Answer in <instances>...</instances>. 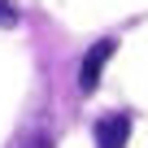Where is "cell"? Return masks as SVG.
I'll list each match as a JSON object with an SVG mask.
<instances>
[{"mask_svg":"<svg viewBox=\"0 0 148 148\" xmlns=\"http://www.w3.org/2000/svg\"><path fill=\"white\" fill-rule=\"evenodd\" d=\"M113 39H100V44H92L87 48V57H83V65H79V87L83 92H96L100 87V74H105V61L113 57Z\"/></svg>","mask_w":148,"mask_h":148,"instance_id":"cell-1","label":"cell"},{"mask_svg":"<svg viewBox=\"0 0 148 148\" xmlns=\"http://www.w3.org/2000/svg\"><path fill=\"white\" fill-rule=\"evenodd\" d=\"M131 139V113H105L96 122V148H126Z\"/></svg>","mask_w":148,"mask_h":148,"instance_id":"cell-2","label":"cell"},{"mask_svg":"<svg viewBox=\"0 0 148 148\" xmlns=\"http://www.w3.org/2000/svg\"><path fill=\"white\" fill-rule=\"evenodd\" d=\"M0 26H18V5H13V0H0Z\"/></svg>","mask_w":148,"mask_h":148,"instance_id":"cell-3","label":"cell"},{"mask_svg":"<svg viewBox=\"0 0 148 148\" xmlns=\"http://www.w3.org/2000/svg\"><path fill=\"white\" fill-rule=\"evenodd\" d=\"M22 148H48V139H44V135H35V139H31V144H22Z\"/></svg>","mask_w":148,"mask_h":148,"instance_id":"cell-4","label":"cell"}]
</instances>
